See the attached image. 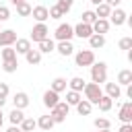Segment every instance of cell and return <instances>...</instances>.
Wrapping results in <instances>:
<instances>
[{
  "label": "cell",
  "mask_w": 132,
  "mask_h": 132,
  "mask_svg": "<svg viewBox=\"0 0 132 132\" xmlns=\"http://www.w3.org/2000/svg\"><path fill=\"white\" fill-rule=\"evenodd\" d=\"M68 111H70V105H68L66 101H58V103L50 109V118L54 120V124H62V122L66 120Z\"/></svg>",
  "instance_id": "1"
},
{
  "label": "cell",
  "mask_w": 132,
  "mask_h": 132,
  "mask_svg": "<svg viewBox=\"0 0 132 132\" xmlns=\"http://www.w3.org/2000/svg\"><path fill=\"white\" fill-rule=\"evenodd\" d=\"M91 80L97 85L107 80V64L105 62H93L91 64Z\"/></svg>",
  "instance_id": "2"
},
{
  "label": "cell",
  "mask_w": 132,
  "mask_h": 132,
  "mask_svg": "<svg viewBox=\"0 0 132 132\" xmlns=\"http://www.w3.org/2000/svg\"><path fill=\"white\" fill-rule=\"evenodd\" d=\"M82 93H85V99H87V101H91L93 105H97L99 97L103 95V91H101V85H97V82H85V89H82Z\"/></svg>",
  "instance_id": "3"
},
{
  "label": "cell",
  "mask_w": 132,
  "mask_h": 132,
  "mask_svg": "<svg viewBox=\"0 0 132 132\" xmlns=\"http://www.w3.org/2000/svg\"><path fill=\"white\" fill-rule=\"evenodd\" d=\"M54 35H56L58 41H72V37H74V29H72V25L62 23V25H58V29L54 31Z\"/></svg>",
  "instance_id": "4"
},
{
  "label": "cell",
  "mask_w": 132,
  "mask_h": 132,
  "mask_svg": "<svg viewBox=\"0 0 132 132\" xmlns=\"http://www.w3.org/2000/svg\"><path fill=\"white\" fill-rule=\"evenodd\" d=\"M74 62H76V66H91L93 62H95V54H93V50H80V52H76V56H74Z\"/></svg>",
  "instance_id": "5"
},
{
  "label": "cell",
  "mask_w": 132,
  "mask_h": 132,
  "mask_svg": "<svg viewBox=\"0 0 132 132\" xmlns=\"http://www.w3.org/2000/svg\"><path fill=\"white\" fill-rule=\"evenodd\" d=\"M45 37H50V29H47V25L45 23H37L33 29H31V41H35V43H39L41 39H45Z\"/></svg>",
  "instance_id": "6"
},
{
  "label": "cell",
  "mask_w": 132,
  "mask_h": 132,
  "mask_svg": "<svg viewBox=\"0 0 132 132\" xmlns=\"http://www.w3.org/2000/svg\"><path fill=\"white\" fill-rule=\"evenodd\" d=\"M126 19H128V14H126V10H122V8H111V12H109V16H107L109 25H116V27H122V25L126 23Z\"/></svg>",
  "instance_id": "7"
},
{
  "label": "cell",
  "mask_w": 132,
  "mask_h": 132,
  "mask_svg": "<svg viewBox=\"0 0 132 132\" xmlns=\"http://www.w3.org/2000/svg\"><path fill=\"white\" fill-rule=\"evenodd\" d=\"M72 29H74V35L80 37V39H89V37L93 35V27H91L89 23H82V21H80L78 25H74Z\"/></svg>",
  "instance_id": "8"
},
{
  "label": "cell",
  "mask_w": 132,
  "mask_h": 132,
  "mask_svg": "<svg viewBox=\"0 0 132 132\" xmlns=\"http://www.w3.org/2000/svg\"><path fill=\"white\" fill-rule=\"evenodd\" d=\"M118 118H120V122H122V124H132V101L122 103Z\"/></svg>",
  "instance_id": "9"
},
{
  "label": "cell",
  "mask_w": 132,
  "mask_h": 132,
  "mask_svg": "<svg viewBox=\"0 0 132 132\" xmlns=\"http://www.w3.org/2000/svg\"><path fill=\"white\" fill-rule=\"evenodd\" d=\"M16 39H19V37H16V33H14L12 29H4V31H0V47L14 45Z\"/></svg>",
  "instance_id": "10"
},
{
  "label": "cell",
  "mask_w": 132,
  "mask_h": 132,
  "mask_svg": "<svg viewBox=\"0 0 132 132\" xmlns=\"http://www.w3.org/2000/svg\"><path fill=\"white\" fill-rule=\"evenodd\" d=\"M12 105H14L16 109H25V107L29 105V95H27L25 91L14 93V95H12Z\"/></svg>",
  "instance_id": "11"
},
{
  "label": "cell",
  "mask_w": 132,
  "mask_h": 132,
  "mask_svg": "<svg viewBox=\"0 0 132 132\" xmlns=\"http://www.w3.org/2000/svg\"><path fill=\"white\" fill-rule=\"evenodd\" d=\"M31 16H33L37 23H45V21L50 19V14H47V8H45V6H41V4L31 8Z\"/></svg>",
  "instance_id": "12"
},
{
  "label": "cell",
  "mask_w": 132,
  "mask_h": 132,
  "mask_svg": "<svg viewBox=\"0 0 132 132\" xmlns=\"http://www.w3.org/2000/svg\"><path fill=\"white\" fill-rule=\"evenodd\" d=\"M58 101H60V93H56V91H52V89H47V91L43 93V105H45L47 109H52Z\"/></svg>",
  "instance_id": "13"
},
{
  "label": "cell",
  "mask_w": 132,
  "mask_h": 132,
  "mask_svg": "<svg viewBox=\"0 0 132 132\" xmlns=\"http://www.w3.org/2000/svg\"><path fill=\"white\" fill-rule=\"evenodd\" d=\"M93 27V33H99V35H105L107 31H109V21L107 19H95V23L91 25Z\"/></svg>",
  "instance_id": "14"
},
{
  "label": "cell",
  "mask_w": 132,
  "mask_h": 132,
  "mask_svg": "<svg viewBox=\"0 0 132 132\" xmlns=\"http://www.w3.org/2000/svg\"><path fill=\"white\" fill-rule=\"evenodd\" d=\"M56 52L66 58V56H72V54H74V45H72V41H58Z\"/></svg>",
  "instance_id": "15"
},
{
  "label": "cell",
  "mask_w": 132,
  "mask_h": 132,
  "mask_svg": "<svg viewBox=\"0 0 132 132\" xmlns=\"http://www.w3.org/2000/svg\"><path fill=\"white\" fill-rule=\"evenodd\" d=\"M105 95L111 97V99H120V95H122V87H120L118 82H107V85H105Z\"/></svg>",
  "instance_id": "16"
},
{
  "label": "cell",
  "mask_w": 132,
  "mask_h": 132,
  "mask_svg": "<svg viewBox=\"0 0 132 132\" xmlns=\"http://www.w3.org/2000/svg\"><path fill=\"white\" fill-rule=\"evenodd\" d=\"M74 107H76L78 116H89V113L93 111V103H91V101H87V99H80Z\"/></svg>",
  "instance_id": "17"
},
{
  "label": "cell",
  "mask_w": 132,
  "mask_h": 132,
  "mask_svg": "<svg viewBox=\"0 0 132 132\" xmlns=\"http://www.w3.org/2000/svg\"><path fill=\"white\" fill-rule=\"evenodd\" d=\"M93 12H95V16H97V19H107V16H109V12H111V6H109V4H105V2H101V4H97V6H95V10H93Z\"/></svg>",
  "instance_id": "18"
},
{
  "label": "cell",
  "mask_w": 132,
  "mask_h": 132,
  "mask_svg": "<svg viewBox=\"0 0 132 132\" xmlns=\"http://www.w3.org/2000/svg\"><path fill=\"white\" fill-rule=\"evenodd\" d=\"M89 45H91V50H99V47H103V45H105V35L93 33V35L89 37Z\"/></svg>",
  "instance_id": "19"
},
{
  "label": "cell",
  "mask_w": 132,
  "mask_h": 132,
  "mask_svg": "<svg viewBox=\"0 0 132 132\" xmlns=\"http://www.w3.org/2000/svg\"><path fill=\"white\" fill-rule=\"evenodd\" d=\"M29 50H31V39H16L14 41V52L16 54H23L25 56Z\"/></svg>",
  "instance_id": "20"
},
{
  "label": "cell",
  "mask_w": 132,
  "mask_h": 132,
  "mask_svg": "<svg viewBox=\"0 0 132 132\" xmlns=\"http://www.w3.org/2000/svg\"><path fill=\"white\" fill-rule=\"evenodd\" d=\"M41 56H43V54H41L39 50H33V47H31V50H29V52L25 54V58H27V62H29L31 66L39 64V62H41Z\"/></svg>",
  "instance_id": "21"
},
{
  "label": "cell",
  "mask_w": 132,
  "mask_h": 132,
  "mask_svg": "<svg viewBox=\"0 0 132 132\" xmlns=\"http://www.w3.org/2000/svg\"><path fill=\"white\" fill-rule=\"evenodd\" d=\"M37 50H39L41 54H50V52H54V50H56V43H54L50 37H45V39H41V41H39V47H37Z\"/></svg>",
  "instance_id": "22"
},
{
  "label": "cell",
  "mask_w": 132,
  "mask_h": 132,
  "mask_svg": "<svg viewBox=\"0 0 132 132\" xmlns=\"http://www.w3.org/2000/svg\"><path fill=\"white\" fill-rule=\"evenodd\" d=\"M66 87H68V80L66 78H62V76H58V78H54L52 80V91H56V93H62V91H66Z\"/></svg>",
  "instance_id": "23"
},
{
  "label": "cell",
  "mask_w": 132,
  "mask_h": 132,
  "mask_svg": "<svg viewBox=\"0 0 132 132\" xmlns=\"http://www.w3.org/2000/svg\"><path fill=\"white\" fill-rule=\"evenodd\" d=\"M68 89H70V91H78V93H82V89H85V78H80V76L70 78V80H68Z\"/></svg>",
  "instance_id": "24"
},
{
  "label": "cell",
  "mask_w": 132,
  "mask_h": 132,
  "mask_svg": "<svg viewBox=\"0 0 132 132\" xmlns=\"http://www.w3.org/2000/svg\"><path fill=\"white\" fill-rule=\"evenodd\" d=\"M8 120H10V124H12V126H19V124L25 120V113H23V109H16V107H14V109L8 113Z\"/></svg>",
  "instance_id": "25"
},
{
  "label": "cell",
  "mask_w": 132,
  "mask_h": 132,
  "mask_svg": "<svg viewBox=\"0 0 132 132\" xmlns=\"http://www.w3.org/2000/svg\"><path fill=\"white\" fill-rule=\"evenodd\" d=\"M37 128H41V130H52L54 128V120L50 118V113L47 116H39V120H37Z\"/></svg>",
  "instance_id": "26"
},
{
  "label": "cell",
  "mask_w": 132,
  "mask_h": 132,
  "mask_svg": "<svg viewBox=\"0 0 132 132\" xmlns=\"http://www.w3.org/2000/svg\"><path fill=\"white\" fill-rule=\"evenodd\" d=\"M132 82V70H120L118 72V85L122 87H126V85H130Z\"/></svg>",
  "instance_id": "27"
},
{
  "label": "cell",
  "mask_w": 132,
  "mask_h": 132,
  "mask_svg": "<svg viewBox=\"0 0 132 132\" xmlns=\"http://www.w3.org/2000/svg\"><path fill=\"white\" fill-rule=\"evenodd\" d=\"M14 8H16V14H19V16H29L33 6H31L29 2H19V4H14Z\"/></svg>",
  "instance_id": "28"
},
{
  "label": "cell",
  "mask_w": 132,
  "mask_h": 132,
  "mask_svg": "<svg viewBox=\"0 0 132 132\" xmlns=\"http://www.w3.org/2000/svg\"><path fill=\"white\" fill-rule=\"evenodd\" d=\"M97 105H99V109H101V111H109V109H111V105H113V99H111V97H107V95H101V97H99V101H97Z\"/></svg>",
  "instance_id": "29"
},
{
  "label": "cell",
  "mask_w": 132,
  "mask_h": 132,
  "mask_svg": "<svg viewBox=\"0 0 132 132\" xmlns=\"http://www.w3.org/2000/svg\"><path fill=\"white\" fill-rule=\"evenodd\" d=\"M19 126H21V130H23V132H33V130L37 128V120H33V118H25Z\"/></svg>",
  "instance_id": "30"
},
{
  "label": "cell",
  "mask_w": 132,
  "mask_h": 132,
  "mask_svg": "<svg viewBox=\"0 0 132 132\" xmlns=\"http://www.w3.org/2000/svg\"><path fill=\"white\" fill-rule=\"evenodd\" d=\"M16 68H19L16 58H12V60H4V62H2V70H4V72H8V74L16 72Z\"/></svg>",
  "instance_id": "31"
},
{
  "label": "cell",
  "mask_w": 132,
  "mask_h": 132,
  "mask_svg": "<svg viewBox=\"0 0 132 132\" xmlns=\"http://www.w3.org/2000/svg\"><path fill=\"white\" fill-rule=\"evenodd\" d=\"M80 99H82V95H80L78 91H68V93H66V103H68L70 107H72V105H76Z\"/></svg>",
  "instance_id": "32"
},
{
  "label": "cell",
  "mask_w": 132,
  "mask_h": 132,
  "mask_svg": "<svg viewBox=\"0 0 132 132\" xmlns=\"http://www.w3.org/2000/svg\"><path fill=\"white\" fill-rule=\"evenodd\" d=\"M0 58H2V62H4V60H12V58H16V52H14V47H12V45H8V47H2V52H0Z\"/></svg>",
  "instance_id": "33"
},
{
  "label": "cell",
  "mask_w": 132,
  "mask_h": 132,
  "mask_svg": "<svg viewBox=\"0 0 132 132\" xmlns=\"http://www.w3.org/2000/svg\"><path fill=\"white\" fill-rule=\"evenodd\" d=\"M93 124H95V128H97V130H105V128H109V126H111V122H109L107 118H95V122H93Z\"/></svg>",
  "instance_id": "34"
},
{
  "label": "cell",
  "mask_w": 132,
  "mask_h": 132,
  "mask_svg": "<svg viewBox=\"0 0 132 132\" xmlns=\"http://www.w3.org/2000/svg\"><path fill=\"white\" fill-rule=\"evenodd\" d=\"M72 2H74V0H58V2H56V6H58L64 14H66V12L72 8Z\"/></svg>",
  "instance_id": "35"
},
{
  "label": "cell",
  "mask_w": 132,
  "mask_h": 132,
  "mask_svg": "<svg viewBox=\"0 0 132 132\" xmlns=\"http://www.w3.org/2000/svg\"><path fill=\"white\" fill-rule=\"evenodd\" d=\"M47 14H50V19H62V16H64V12H62V10H60L56 4L47 8Z\"/></svg>",
  "instance_id": "36"
},
{
  "label": "cell",
  "mask_w": 132,
  "mask_h": 132,
  "mask_svg": "<svg viewBox=\"0 0 132 132\" xmlns=\"http://www.w3.org/2000/svg\"><path fill=\"white\" fill-rule=\"evenodd\" d=\"M95 19H97V16H95V12H93V10H85V12H82V23L93 25V23H95Z\"/></svg>",
  "instance_id": "37"
},
{
  "label": "cell",
  "mask_w": 132,
  "mask_h": 132,
  "mask_svg": "<svg viewBox=\"0 0 132 132\" xmlns=\"http://www.w3.org/2000/svg\"><path fill=\"white\" fill-rule=\"evenodd\" d=\"M8 19H10V8L4 6V4H0V23H4Z\"/></svg>",
  "instance_id": "38"
},
{
  "label": "cell",
  "mask_w": 132,
  "mask_h": 132,
  "mask_svg": "<svg viewBox=\"0 0 132 132\" xmlns=\"http://www.w3.org/2000/svg\"><path fill=\"white\" fill-rule=\"evenodd\" d=\"M118 45H120V50H130L132 47V37H122Z\"/></svg>",
  "instance_id": "39"
},
{
  "label": "cell",
  "mask_w": 132,
  "mask_h": 132,
  "mask_svg": "<svg viewBox=\"0 0 132 132\" xmlns=\"http://www.w3.org/2000/svg\"><path fill=\"white\" fill-rule=\"evenodd\" d=\"M8 93H10V89H8V85L6 82H0V97H8Z\"/></svg>",
  "instance_id": "40"
},
{
  "label": "cell",
  "mask_w": 132,
  "mask_h": 132,
  "mask_svg": "<svg viewBox=\"0 0 132 132\" xmlns=\"http://www.w3.org/2000/svg\"><path fill=\"white\" fill-rule=\"evenodd\" d=\"M103 2H105V4H109V6H111V8H118V6H120V2H122V0H103Z\"/></svg>",
  "instance_id": "41"
},
{
  "label": "cell",
  "mask_w": 132,
  "mask_h": 132,
  "mask_svg": "<svg viewBox=\"0 0 132 132\" xmlns=\"http://www.w3.org/2000/svg\"><path fill=\"white\" fill-rule=\"evenodd\" d=\"M120 132H132V124H122Z\"/></svg>",
  "instance_id": "42"
},
{
  "label": "cell",
  "mask_w": 132,
  "mask_h": 132,
  "mask_svg": "<svg viewBox=\"0 0 132 132\" xmlns=\"http://www.w3.org/2000/svg\"><path fill=\"white\" fill-rule=\"evenodd\" d=\"M6 132H23V130H21V126H10Z\"/></svg>",
  "instance_id": "43"
},
{
  "label": "cell",
  "mask_w": 132,
  "mask_h": 132,
  "mask_svg": "<svg viewBox=\"0 0 132 132\" xmlns=\"http://www.w3.org/2000/svg\"><path fill=\"white\" fill-rule=\"evenodd\" d=\"M2 124H4V113H2V107H0V128H2Z\"/></svg>",
  "instance_id": "44"
},
{
  "label": "cell",
  "mask_w": 132,
  "mask_h": 132,
  "mask_svg": "<svg viewBox=\"0 0 132 132\" xmlns=\"http://www.w3.org/2000/svg\"><path fill=\"white\" fill-rule=\"evenodd\" d=\"M89 2H91V4H95V6H97V4H101V2H103V0H89Z\"/></svg>",
  "instance_id": "45"
},
{
  "label": "cell",
  "mask_w": 132,
  "mask_h": 132,
  "mask_svg": "<svg viewBox=\"0 0 132 132\" xmlns=\"http://www.w3.org/2000/svg\"><path fill=\"white\" fill-rule=\"evenodd\" d=\"M4 103H6V99H4V97H0V107H2Z\"/></svg>",
  "instance_id": "46"
},
{
  "label": "cell",
  "mask_w": 132,
  "mask_h": 132,
  "mask_svg": "<svg viewBox=\"0 0 132 132\" xmlns=\"http://www.w3.org/2000/svg\"><path fill=\"white\" fill-rule=\"evenodd\" d=\"M12 4H19V2H27V0H10Z\"/></svg>",
  "instance_id": "47"
},
{
  "label": "cell",
  "mask_w": 132,
  "mask_h": 132,
  "mask_svg": "<svg viewBox=\"0 0 132 132\" xmlns=\"http://www.w3.org/2000/svg\"><path fill=\"white\" fill-rule=\"evenodd\" d=\"M97 132H111V130H109V128H105V130H97Z\"/></svg>",
  "instance_id": "48"
},
{
  "label": "cell",
  "mask_w": 132,
  "mask_h": 132,
  "mask_svg": "<svg viewBox=\"0 0 132 132\" xmlns=\"http://www.w3.org/2000/svg\"><path fill=\"white\" fill-rule=\"evenodd\" d=\"M0 31H2V29H0Z\"/></svg>",
  "instance_id": "49"
}]
</instances>
